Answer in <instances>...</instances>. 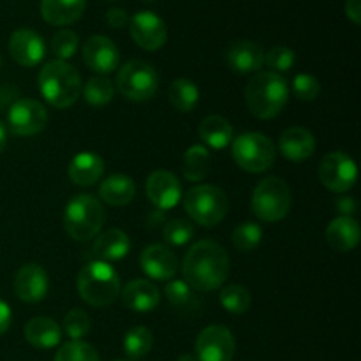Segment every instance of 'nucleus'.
Masks as SVG:
<instances>
[{
    "mask_svg": "<svg viewBox=\"0 0 361 361\" xmlns=\"http://www.w3.org/2000/svg\"><path fill=\"white\" fill-rule=\"evenodd\" d=\"M231 263L224 247L214 240L196 242L182 263L183 281L196 291H215L229 277Z\"/></svg>",
    "mask_w": 361,
    "mask_h": 361,
    "instance_id": "f257e3e1",
    "label": "nucleus"
},
{
    "mask_svg": "<svg viewBox=\"0 0 361 361\" xmlns=\"http://www.w3.org/2000/svg\"><path fill=\"white\" fill-rule=\"evenodd\" d=\"M289 99V85L277 73H257L245 88L247 108L256 118H275Z\"/></svg>",
    "mask_w": 361,
    "mask_h": 361,
    "instance_id": "f03ea898",
    "label": "nucleus"
},
{
    "mask_svg": "<svg viewBox=\"0 0 361 361\" xmlns=\"http://www.w3.org/2000/svg\"><path fill=\"white\" fill-rule=\"evenodd\" d=\"M39 90L53 108H69L80 99L81 76L76 67L63 60H51L41 69L37 78Z\"/></svg>",
    "mask_w": 361,
    "mask_h": 361,
    "instance_id": "7ed1b4c3",
    "label": "nucleus"
},
{
    "mask_svg": "<svg viewBox=\"0 0 361 361\" xmlns=\"http://www.w3.org/2000/svg\"><path fill=\"white\" fill-rule=\"evenodd\" d=\"M76 288L88 305L108 307L118 298L122 284L111 264L104 261H90L78 274Z\"/></svg>",
    "mask_w": 361,
    "mask_h": 361,
    "instance_id": "20e7f679",
    "label": "nucleus"
},
{
    "mask_svg": "<svg viewBox=\"0 0 361 361\" xmlns=\"http://www.w3.org/2000/svg\"><path fill=\"white\" fill-rule=\"evenodd\" d=\"M104 222V207L90 194L74 196L63 210V229L76 242L95 238L102 231Z\"/></svg>",
    "mask_w": 361,
    "mask_h": 361,
    "instance_id": "39448f33",
    "label": "nucleus"
},
{
    "mask_svg": "<svg viewBox=\"0 0 361 361\" xmlns=\"http://www.w3.org/2000/svg\"><path fill=\"white\" fill-rule=\"evenodd\" d=\"M183 208L196 224L214 228L228 215L229 201L222 189L215 185L192 187L183 197Z\"/></svg>",
    "mask_w": 361,
    "mask_h": 361,
    "instance_id": "423d86ee",
    "label": "nucleus"
},
{
    "mask_svg": "<svg viewBox=\"0 0 361 361\" xmlns=\"http://www.w3.org/2000/svg\"><path fill=\"white\" fill-rule=\"evenodd\" d=\"M291 203V189L288 183L279 176H268L254 189L250 207L259 221L277 222L288 217Z\"/></svg>",
    "mask_w": 361,
    "mask_h": 361,
    "instance_id": "0eeeda50",
    "label": "nucleus"
},
{
    "mask_svg": "<svg viewBox=\"0 0 361 361\" xmlns=\"http://www.w3.org/2000/svg\"><path fill=\"white\" fill-rule=\"evenodd\" d=\"M233 143V159L236 164L249 173H263L274 166L277 148L274 141L261 133L240 134Z\"/></svg>",
    "mask_w": 361,
    "mask_h": 361,
    "instance_id": "6e6552de",
    "label": "nucleus"
},
{
    "mask_svg": "<svg viewBox=\"0 0 361 361\" xmlns=\"http://www.w3.org/2000/svg\"><path fill=\"white\" fill-rule=\"evenodd\" d=\"M116 88L126 99L134 102L148 101L159 88V76L154 66L145 60H129L120 67L115 80Z\"/></svg>",
    "mask_w": 361,
    "mask_h": 361,
    "instance_id": "1a4fd4ad",
    "label": "nucleus"
},
{
    "mask_svg": "<svg viewBox=\"0 0 361 361\" xmlns=\"http://www.w3.org/2000/svg\"><path fill=\"white\" fill-rule=\"evenodd\" d=\"M321 183L331 192H348L358 180L356 162L344 152H330L324 155L317 169Z\"/></svg>",
    "mask_w": 361,
    "mask_h": 361,
    "instance_id": "9d476101",
    "label": "nucleus"
},
{
    "mask_svg": "<svg viewBox=\"0 0 361 361\" xmlns=\"http://www.w3.org/2000/svg\"><path fill=\"white\" fill-rule=\"evenodd\" d=\"M48 126V111L35 99H20L7 113V127L16 136H35Z\"/></svg>",
    "mask_w": 361,
    "mask_h": 361,
    "instance_id": "9b49d317",
    "label": "nucleus"
},
{
    "mask_svg": "<svg viewBox=\"0 0 361 361\" xmlns=\"http://www.w3.org/2000/svg\"><path fill=\"white\" fill-rule=\"evenodd\" d=\"M235 351V337L221 324L207 326L196 338L197 361H233Z\"/></svg>",
    "mask_w": 361,
    "mask_h": 361,
    "instance_id": "f8f14e48",
    "label": "nucleus"
},
{
    "mask_svg": "<svg viewBox=\"0 0 361 361\" xmlns=\"http://www.w3.org/2000/svg\"><path fill=\"white\" fill-rule=\"evenodd\" d=\"M129 28L134 42L147 51L162 48L168 39L166 23L150 11H140L133 18H129Z\"/></svg>",
    "mask_w": 361,
    "mask_h": 361,
    "instance_id": "ddd939ff",
    "label": "nucleus"
},
{
    "mask_svg": "<svg viewBox=\"0 0 361 361\" xmlns=\"http://www.w3.org/2000/svg\"><path fill=\"white\" fill-rule=\"evenodd\" d=\"M9 53L20 66L35 67L46 55L44 39L32 28H18L9 39Z\"/></svg>",
    "mask_w": 361,
    "mask_h": 361,
    "instance_id": "4468645a",
    "label": "nucleus"
},
{
    "mask_svg": "<svg viewBox=\"0 0 361 361\" xmlns=\"http://www.w3.org/2000/svg\"><path fill=\"white\" fill-rule=\"evenodd\" d=\"M83 60L94 73L109 74L118 69L120 51L106 35H92L83 46Z\"/></svg>",
    "mask_w": 361,
    "mask_h": 361,
    "instance_id": "2eb2a0df",
    "label": "nucleus"
},
{
    "mask_svg": "<svg viewBox=\"0 0 361 361\" xmlns=\"http://www.w3.org/2000/svg\"><path fill=\"white\" fill-rule=\"evenodd\" d=\"M48 274L37 263H28L21 267L14 277V293L25 303L42 302L48 295Z\"/></svg>",
    "mask_w": 361,
    "mask_h": 361,
    "instance_id": "dca6fc26",
    "label": "nucleus"
},
{
    "mask_svg": "<svg viewBox=\"0 0 361 361\" xmlns=\"http://www.w3.org/2000/svg\"><path fill=\"white\" fill-rule=\"evenodd\" d=\"M141 270L154 281H171L178 271V257L162 243L145 247L140 256Z\"/></svg>",
    "mask_w": 361,
    "mask_h": 361,
    "instance_id": "f3484780",
    "label": "nucleus"
},
{
    "mask_svg": "<svg viewBox=\"0 0 361 361\" xmlns=\"http://www.w3.org/2000/svg\"><path fill=\"white\" fill-rule=\"evenodd\" d=\"M147 196L159 210H171L182 197V185L173 173L157 169L147 178Z\"/></svg>",
    "mask_w": 361,
    "mask_h": 361,
    "instance_id": "a211bd4d",
    "label": "nucleus"
},
{
    "mask_svg": "<svg viewBox=\"0 0 361 361\" xmlns=\"http://www.w3.org/2000/svg\"><path fill=\"white\" fill-rule=\"evenodd\" d=\"M122 302L133 312H152L161 303V291L154 282L147 279H136L126 284L122 291Z\"/></svg>",
    "mask_w": 361,
    "mask_h": 361,
    "instance_id": "6ab92c4d",
    "label": "nucleus"
},
{
    "mask_svg": "<svg viewBox=\"0 0 361 361\" xmlns=\"http://www.w3.org/2000/svg\"><path fill=\"white\" fill-rule=\"evenodd\" d=\"M279 150L288 161H307L316 150V137L305 127H289L279 137Z\"/></svg>",
    "mask_w": 361,
    "mask_h": 361,
    "instance_id": "aec40b11",
    "label": "nucleus"
},
{
    "mask_svg": "<svg viewBox=\"0 0 361 361\" xmlns=\"http://www.w3.org/2000/svg\"><path fill=\"white\" fill-rule=\"evenodd\" d=\"M130 252V238L122 229H108L104 233H99L92 245V254L97 257V261H120Z\"/></svg>",
    "mask_w": 361,
    "mask_h": 361,
    "instance_id": "412c9836",
    "label": "nucleus"
},
{
    "mask_svg": "<svg viewBox=\"0 0 361 361\" xmlns=\"http://www.w3.org/2000/svg\"><path fill=\"white\" fill-rule=\"evenodd\" d=\"M104 173V161L95 152H81L69 162L67 175L71 182L80 187H90L101 180Z\"/></svg>",
    "mask_w": 361,
    "mask_h": 361,
    "instance_id": "4be33fe9",
    "label": "nucleus"
},
{
    "mask_svg": "<svg viewBox=\"0 0 361 361\" xmlns=\"http://www.w3.org/2000/svg\"><path fill=\"white\" fill-rule=\"evenodd\" d=\"M228 63L235 73H257L264 63V51L257 42L238 41L229 48Z\"/></svg>",
    "mask_w": 361,
    "mask_h": 361,
    "instance_id": "5701e85b",
    "label": "nucleus"
},
{
    "mask_svg": "<svg viewBox=\"0 0 361 361\" xmlns=\"http://www.w3.org/2000/svg\"><path fill=\"white\" fill-rule=\"evenodd\" d=\"M25 338L35 349H53L62 341V328L49 317H34L25 324Z\"/></svg>",
    "mask_w": 361,
    "mask_h": 361,
    "instance_id": "b1692460",
    "label": "nucleus"
},
{
    "mask_svg": "<svg viewBox=\"0 0 361 361\" xmlns=\"http://www.w3.org/2000/svg\"><path fill=\"white\" fill-rule=\"evenodd\" d=\"M85 0H41V14L46 23L66 27L81 18Z\"/></svg>",
    "mask_w": 361,
    "mask_h": 361,
    "instance_id": "393cba45",
    "label": "nucleus"
},
{
    "mask_svg": "<svg viewBox=\"0 0 361 361\" xmlns=\"http://www.w3.org/2000/svg\"><path fill=\"white\" fill-rule=\"evenodd\" d=\"M326 240L337 252H349L360 243V224L353 217H337L328 224Z\"/></svg>",
    "mask_w": 361,
    "mask_h": 361,
    "instance_id": "a878e982",
    "label": "nucleus"
},
{
    "mask_svg": "<svg viewBox=\"0 0 361 361\" xmlns=\"http://www.w3.org/2000/svg\"><path fill=\"white\" fill-rule=\"evenodd\" d=\"M99 196L109 207H126L136 196V183L127 175H111L101 183Z\"/></svg>",
    "mask_w": 361,
    "mask_h": 361,
    "instance_id": "bb28decb",
    "label": "nucleus"
},
{
    "mask_svg": "<svg viewBox=\"0 0 361 361\" xmlns=\"http://www.w3.org/2000/svg\"><path fill=\"white\" fill-rule=\"evenodd\" d=\"M200 137L214 150H222L233 141V126L221 115H208L200 123Z\"/></svg>",
    "mask_w": 361,
    "mask_h": 361,
    "instance_id": "cd10ccee",
    "label": "nucleus"
},
{
    "mask_svg": "<svg viewBox=\"0 0 361 361\" xmlns=\"http://www.w3.org/2000/svg\"><path fill=\"white\" fill-rule=\"evenodd\" d=\"M212 168V155L203 145H192L183 155V175L190 182H201L208 176Z\"/></svg>",
    "mask_w": 361,
    "mask_h": 361,
    "instance_id": "c85d7f7f",
    "label": "nucleus"
},
{
    "mask_svg": "<svg viewBox=\"0 0 361 361\" xmlns=\"http://www.w3.org/2000/svg\"><path fill=\"white\" fill-rule=\"evenodd\" d=\"M168 99L173 108L182 113L192 111L200 102V88L187 78H178L168 88Z\"/></svg>",
    "mask_w": 361,
    "mask_h": 361,
    "instance_id": "c756f323",
    "label": "nucleus"
},
{
    "mask_svg": "<svg viewBox=\"0 0 361 361\" xmlns=\"http://www.w3.org/2000/svg\"><path fill=\"white\" fill-rule=\"evenodd\" d=\"M154 345V335L148 328L134 326L123 337V351L130 360L145 358L152 351Z\"/></svg>",
    "mask_w": 361,
    "mask_h": 361,
    "instance_id": "7c9ffc66",
    "label": "nucleus"
},
{
    "mask_svg": "<svg viewBox=\"0 0 361 361\" xmlns=\"http://www.w3.org/2000/svg\"><path fill=\"white\" fill-rule=\"evenodd\" d=\"M83 95L85 101L90 106H104L108 104L113 99V95H115V85H113V81L106 76L90 78V80L87 81V85H85Z\"/></svg>",
    "mask_w": 361,
    "mask_h": 361,
    "instance_id": "2f4dec72",
    "label": "nucleus"
},
{
    "mask_svg": "<svg viewBox=\"0 0 361 361\" xmlns=\"http://www.w3.org/2000/svg\"><path fill=\"white\" fill-rule=\"evenodd\" d=\"M219 300H221L222 307L229 314H245L250 309V303H252L249 289H245L240 284L226 286L221 291Z\"/></svg>",
    "mask_w": 361,
    "mask_h": 361,
    "instance_id": "473e14b6",
    "label": "nucleus"
},
{
    "mask_svg": "<svg viewBox=\"0 0 361 361\" xmlns=\"http://www.w3.org/2000/svg\"><path fill=\"white\" fill-rule=\"evenodd\" d=\"M261 240H263V229L256 222H242L233 231V245L240 252H250L259 245Z\"/></svg>",
    "mask_w": 361,
    "mask_h": 361,
    "instance_id": "72a5a7b5",
    "label": "nucleus"
},
{
    "mask_svg": "<svg viewBox=\"0 0 361 361\" xmlns=\"http://www.w3.org/2000/svg\"><path fill=\"white\" fill-rule=\"evenodd\" d=\"M55 361H101L97 351L83 341H71L56 351Z\"/></svg>",
    "mask_w": 361,
    "mask_h": 361,
    "instance_id": "f704fd0d",
    "label": "nucleus"
},
{
    "mask_svg": "<svg viewBox=\"0 0 361 361\" xmlns=\"http://www.w3.org/2000/svg\"><path fill=\"white\" fill-rule=\"evenodd\" d=\"M162 236H164V242L173 247L187 245L194 236V226L185 219H173L164 226Z\"/></svg>",
    "mask_w": 361,
    "mask_h": 361,
    "instance_id": "c9c22d12",
    "label": "nucleus"
},
{
    "mask_svg": "<svg viewBox=\"0 0 361 361\" xmlns=\"http://www.w3.org/2000/svg\"><path fill=\"white\" fill-rule=\"evenodd\" d=\"M92 321L88 314L81 309H73L63 317V330L69 335L71 341H81L90 331Z\"/></svg>",
    "mask_w": 361,
    "mask_h": 361,
    "instance_id": "e433bc0d",
    "label": "nucleus"
},
{
    "mask_svg": "<svg viewBox=\"0 0 361 361\" xmlns=\"http://www.w3.org/2000/svg\"><path fill=\"white\" fill-rule=\"evenodd\" d=\"M78 49V35L73 30H59L51 39V53L56 60H67L76 53Z\"/></svg>",
    "mask_w": 361,
    "mask_h": 361,
    "instance_id": "4c0bfd02",
    "label": "nucleus"
},
{
    "mask_svg": "<svg viewBox=\"0 0 361 361\" xmlns=\"http://www.w3.org/2000/svg\"><path fill=\"white\" fill-rule=\"evenodd\" d=\"M295 51L286 46H277L271 48L270 51L264 53V63L271 69V73H288L293 66H295Z\"/></svg>",
    "mask_w": 361,
    "mask_h": 361,
    "instance_id": "58836bf2",
    "label": "nucleus"
},
{
    "mask_svg": "<svg viewBox=\"0 0 361 361\" xmlns=\"http://www.w3.org/2000/svg\"><path fill=\"white\" fill-rule=\"evenodd\" d=\"M321 85L312 74H296L293 80V94L300 101H314L319 95Z\"/></svg>",
    "mask_w": 361,
    "mask_h": 361,
    "instance_id": "ea45409f",
    "label": "nucleus"
},
{
    "mask_svg": "<svg viewBox=\"0 0 361 361\" xmlns=\"http://www.w3.org/2000/svg\"><path fill=\"white\" fill-rule=\"evenodd\" d=\"M164 295L173 307H183L190 302L192 288L185 281H175V279H171V281L166 282Z\"/></svg>",
    "mask_w": 361,
    "mask_h": 361,
    "instance_id": "a19ab883",
    "label": "nucleus"
},
{
    "mask_svg": "<svg viewBox=\"0 0 361 361\" xmlns=\"http://www.w3.org/2000/svg\"><path fill=\"white\" fill-rule=\"evenodd\" d=\"M106 21H108L109 27L122 28L129 23V14H127V11L113 7V9H109L108 14H106Z\"/></svg>",
    "mask_w": 361,
    "mask_h": 361,
    "instance_id": "79ce46f5",
    "label": "nucleus"
},
{
    "mask_svg": "<svg viewBox=\"0 0 361 361\" xmlns=\"http://www.w3.org/2000/svg\"><path fill=\"white\" fill-rule=\"evenodd\" d=\"M356 210V201L349 196H342L337 200V212L341 217H351Z\"/></svg>",
    "mask_w": 361,
    "mask_h": 361,
    "instance_id": "37998d69",
    "label": "nucleus"
},
{
    "mask_svg": "<svg viewBox=\"0 0 361 361\" xmlns=\"http://www.w3.org/2000/svg\"><path fill=\"white\" fill-rule=\"evenodd\" d=\"M345 14L355 25L361 23V0H345Z\"/></svg>",
    "mask_w": 361,
    "mask_h": 361,
    "instance_id": "c03bdc74",
    "label": "nucleus"
},
{
    "mask_svg": "<svg viewBox=\"0 0 361 361\" xmlns=\"http://www.w3.org/2000/svg\"><path fill=\"white\" fill-rule=\"evenodd\" d=\"M11 319H13V312H11V307L7 305L4 300H0V335H4L7 330H9Z\"/></svg>",
    "mask_w": 361,
    "mask_h": 361,
    "instance_id": "a18cd8bd",
    "label": "nucleus"
},
{
    "mask_svg": "<svg viewBox=\"0 0 361 361\" xmlns=\"http://www.w3.org/2000/svg\"><path fill=\"white\" fill-rule=\"evenodd\" d=\"M6 143H7V127L0 122V154H2V150L6 148Z\"/></svg>",
    "mask_w": 361,
    "mask_h": 361,
    "instance_id": "49530a36",
    "label": "nucleus"
},
{
    "mask_svg": "<svg viewBox=\"0 0 361 361\" xmlns=\"http://www.w3.org/2000/svg\"><path fill=\"white\" fill-rule=\"evenodd\" d=\"M176 361H197V358H196V355H190V353H185V355L178 356V360H176Z\"/></svg>",
    "mask_w": 361,
    "mask_h": 361,
    "instance_id": "de8ad7c7",
    "label": "nucleus"
},
{
    "mask_svg": "<svg viewBox=\"0 0 361 361\" xmlns=\"http://www.w3.org/2000/svg\"><path fill=\"white\" fill-rule=\"evenodd\" d=\"M141 2H145V4H150V2H155V0H141Z\"/></svg>",
    "mask_w": 361,
    "mask_h": 361,
    "instance_id": "09e8293b",
    "label": "nucleus"
},
{
    "mask_svg": "<svg viewBox=\"0 0 361 361\" xmlns=\"http://www.w3.org/2000/svg\"><path fill=\"white\" fill-rule=\"evenodd\" d=\"M0 66H2V56H0Z\"/></svg>",
    "mask_w": 361,
    "mask_h": 361,
    "instance_id": "8fccbe9b",
    "label": "nucleus"
},
{
    "mask_svg": "<svg viewBox=\"0 0 361 361\" xmlns=\"http://www.w3.org/2000/svg\"><path fill=\"white\" fill-rule=\"evenodd\" d=\"M111 2H115V0H111Z\"/></svg>",
    "mask_w": 361,
    "mask_h": 361,
    "instance_id": "3c124183",
    "label": "nucleus"
}]
</instances>
